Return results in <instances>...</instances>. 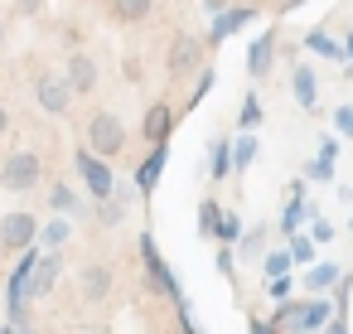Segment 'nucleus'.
<instances>
[{
  "mask_svg": "<svg viewBox=\"0 0 353 334\" xmlns=\"http://www.w3.org/2000/svg\"><path fill=\"white\" fill-rule=\"evenodd\" d=\"M339 310H334V300H324V295H305V300H285V305H276L271 310V324L285 334H319L329 320H334Z\"/></svg>",
  "mask_w": 353,
  "mask_h": 334,
  "instance_id": "f257e3e1",
  "label": "nucleus"
},
{
  "mask_svg": "<svg viewBox=\"0 0 353 334\" xmlns=\"http://www.w3.org/2000/svg\"><path fill=\"white\" fill-rule=\"evenodd\" d=\"M44 179V155L39 150H15L6 165H0V189L6 194H30Z\"/></svg>",
  "mask_w": 353,
  "mask_h": 334,
  "instance_id": "f03ea898",
  "label": "nucleus"
},
{
  "mask_svg": "<svg viewBox=\"0 0 353 334\" xmlns=\"http://www.w3.org/2000/svg\"><path fill=\"white\" fill-rule=\"evenodd\" d=\"M97 160H117L121 150H126V126H121V117L117 112H97L92 121H88V141H83Z\"/></svg>",
  "mask_w": 353,
  "mask_h": 334,
  "instance_id": "7ed1b4c3",
  "label": "nucleus"
},
{
  "mask_svg": "<svg viewBox=\"0 0 353 334\" xmlns=\"http://www.w3.org/2000/svg\"><path fill=\"white\" fill-rule=\"evenodd\" d=\"M136 252H141V266H145V281H150V291H155V295H165V300H184V291H179V276L165 266V257H160V247H155V237H150V233L136 242Z\"/></svg>",
  "mask_w": 353,
  "mask_h": 334,
  "instance_id": "20e7f679",
  "label": "nucleus"
},
{
  "mask_svg": "<svg viewBox=\"0 0 353 334\" xmlns=\"http://www.w3.org/2000/svg\"><path fill=\"white\" fill-rule=\"evenodd\" d=\"M73 170H78V179H83V189L102 204V199H112L117 194V175H112V160H97L88 146H78V155H73Z\"/></svg>",
  "mask_w": 353,
  "mask_h": 334,
  "instance_id": "39448f33",
  "label": "nucleus"
},
{
  "mask_svg": "<svg viewBox=\"0 0 353 334\" xmlns=\"http://www.w3.org/2000/svg\"><path fill=\"white\" fill-rule=\"evenodd\" d=\"M39 237V218L25 213V208H10L0 218V252H30Z\"/></svg>",
  "mask_w": 353,
  "mask_h": 334,
  "instance_id": "423d86ee",
  "label": "nucleus"
},
{
  "mask_svg": "<svg viewBox=\"0 0 353 334\" xmlns=\"http://www.w3.org/2000/svg\"><path fill=\"white\" fill-rule=\"evenodd\" d=\"M59 276H63V257L59 252H34V266H30V276H25V305L30 300H44L54 286H59Z\"/></svg>",
  "mask_w": 353,
  "mask_h": 334,
  "instance_id": "0eeeda50",
  "label": "nucleus"
},
{
  "mask_svg": "<svg viewBox=\"0 0 353 334\" xmlns=\"http://www.w3.org/2000/svg\"><path fill=\"white\" fill-rule=\"evenodd\" d=\"M165 68H170V78H189L194 68H203V39L199 35H174Z\"/></svg>",
  "mask_w": 353,
  "mask_h": 334,
  "instance_id": "6e6552de",
  "label": "nucleus"
},
{
  "mask_svg": "<svg viewBox=\"0 0 353 334\" xmlns=\"http://www.w3.org/2000/svg\"><path fill=\"white\" fill-rule=\"evenodd\" d=\"M112 286H117V271H112L107 262H88V266L78 271V300H83V305H102V300L112 295Z\"/></svg>",
  "mask_w": 353,
  "mask_h": 334,
  "instance_id": "1a4fd4ad",
  "label": "nucleus"
},
{
  "mask_svg": "<svg viewBox=\"0 0 353 334\" xmlns=\"http://www.w3.org/2000/svg\"><path fill=\"white\" fill-rule=\"evenodd\" d=\"M34 102H39L44 112L63 117V112L73 107V88H68L59 73H39V78H34Z\"/></svg>",
  "mask_w": 353,
  "mask_h": 334,
  "instance_id": "9d476101",
  "label": "nucleus"
},
{
  "mask_svg": "<svg viewBox=\"0 0 353 334\" xmlns=\"http://www.w3.org/2000/svg\"><path fill=\"white\" fill-rule=\"evenodd\" d=\"M256 15H261L256 6H228V10H218V15H213V25H208V44L232 39V35H237V30H247Z\"/></svg>",
  "mask_w": 353,
  "mask_h": 334,
  "instance_id": "9b49d317",
  "label": "nucleus"
},
{
  "mask_svg": "<svg viewBox=\"0 0 353 334\" xmlns=\"http://www.w3.org/2000/svg\"><path fill=\"white\" fill-rule=\"evenodd\" d=\"M174 107L170 102H150L145 107V117H141V136L150 141V146H170V136H174Z\"/></svg>",
  "mask_w": 353,
  "mask_h": 334,
  "instance_id": "f8f14e48",
  "label": "nucleus"
},
{
  "mask_svg": "<svg viewBox=\"0 0 353 334\" xmlns=\"http://www.w3.org/2000/svg\"><path fill=\"white\" fill-rule=\"evenodd\" d=\"M63 83H68L78 97H88V92L97 88V63H92V54L73 49V54H68V63H63Z\"/></svg>",
  "mask_w": 353,
  "mask_h": 334,
  "instance_id": "ddd939ff",
  "label": "nucleus"
},
{
  "mask_svg": "<svg viewBox=\"0 0 353 334\" xmlns=\"http://www.w3.org/2000/svg\"><path fill=\"white\" fill-rule=\"evenodd\" d=\"M276 49H281L276 30H261V35L252 39V49H247V73H252V78H266V73L276 68Z\"/></svg>",
  "mask_w": 353,
  "mask_h": 334,
  "instance_id": "4468645a",
  "label": "nucleus"
},
{
  "mask_svg": "<svg viewBox=\"0 0 353 334\" xmlns=\"http://www.w3.org/2000/svg\"><path fill=\"white\" fill-rule=\"evenodd\" d=\"M290 97H295V107H305V112L319 102V78H314L310 63H295V68H290Z\"/></svg>",
  "mask_w": 353,
  "mask_h": 334,
  "instance_id": "2eb2a0df",
  "label": "nucleus"
},
{
  "mask_svg": "<svg viewBox=\"0 0 353 334\" xmlns=\"http://www.w3.org/2000/svg\"><path fill=\"white\" fill-rule=\"evenodd\" d=\"M165 160H170V146H150V155L136 165V189H141V194H150V189L160 184V175H165Z\"/></svg>",
  "mask_w": 353,
  "mask_h": 334,
  "instance_id": "dca6fc26",
  "label": "nucleus"
},
{
  "mask_svg": "<svg viewBox=\"0 0 353 334\" xmlns=\"http://www.w3.org/2000/svg\"><path fill=\"white\" fill-rule=\"evenodd\" d=\"M339 281H343V271H339L334 262H314V266L305 271V291H310V295H324V291H334Z\"/></svg>",
  "mask_w": 353,
  "mask_h": 334,
  "instance_id": "f3484780",
  "label": "nucleus"
},
{
  "mask_svg": "<svg viewBox=\"0 0 353 334\" xmlns=\"http://www.w3.org/2000/svg\"><path fill=\"white\" fill-rule=\"evenodd\" d=\"M266 237H271V223H256V228H247V233H242V242H237V257H247V262H261V257H266Z\"/></svg>",
  "mask_w": 353,
  "mask_h": 334,
  "instance_id": "a211bd4d",
  "label": "nucleus"
},
{
  "mask_svg": "<svg viewBox=\"0 0 353 334\" xmlns=\"http://www.w3.org/2000/svg\"><path fill=\"white\" fill-rule=\"evenodd\" d=\"M150 10H155V0H112V20H121V25H141Z\"/></svg>",
  "mask_w": 353,
  "mask_h": 334,
  "instance_id": "6ab92c4d",
  "label": "nucleus"
},
{
  "mask_svg": "<svg viewBox=\"0 0 353 334\" xmlns=\"http://www.w3.org/2000/svg\"><path fill=\"white\" fill-rule=\"evenodd\" d=\"M49 208H54L59 218H73V213H88V208L78 204V194H73V184H54V189H49Z\"/></svg>",
  "mask_w": 353,
  "mask_h": 334,
  "instance_id": "aec40b11",
  "label": "nucleus"
},
{
  "mask_svg": "<svg viewBox=\"0 0 353 334\" xmlns=\"http://www.w3.org/2000/svg\"><path fill=\"white\" fill-rule=\"evenodd\" d=\"M305 218H314V204H305V199H285V208H281V233L295 237Z\"/></svg>",
  "mask_w": 353,
  "mask_h": 334,
  "instance_id": "412c9836",
  "label": "nucleus"
},
{
  "mask_svg": "<svg viewBox=\"0 0 353 334\" xmlns=\"http://www.w3.org/2000/svg\"><path fill=\"white\" fill-rule=\"evenodd\" d=\"M68 233H73V228H68V218H54V223H44V228H39L34 247H44V252H59V247L68 242Z\"/></svg>",
  "mask_w": 353,
  "mask_h": 334,
  "instance_id": "4be33fe9",
  "label": "nucleus"
},
{
  "mask_svg": "<svg viewBox=\"0 0 353 334\" xmlns=\"http://www.w3.org/2000/svg\"><path fill=\"white\" fill-rule=\"evenodd\" d=\"M305 49H310V54H319V59H334V63H343V44H334L324 30H310V35H305Z\"/></svg>",
  "mask_w": 353,
  "mask_h": 334,
  "instance_id": "5701e85b",
  "label": "nucleus"
},
{
  "mask_svg": "<svg viewBox=\"0 0 353 334\" xmlns=\"http://www.w3.org/2000/svg\"><path fill=\"white\" fill-rule=\"evenodd\" d=\"M208 175H213V179H228V175H232V141H213V150H208Z\"/></svg>",
  "mask_w": 353,
  "mask_h": 334,
  "instance_id": "b1692460",
  "label": "nucleus"
},
{
  "mask_svg": "<svg viewBox=\"0 0 353 334\" xmlns=\"http://www.w3.org/2000/svg\"><path fill=\"white\" fill-rule=\"evenodd\" d=\"M242 233H247V228H242V218H237L232 208H223V218H218V233H213V237H218L223 247H237V242H242Z\"/></svg>",
  "mask_w": 353,
  "mask_h": 334,
  "instance_id": "393cba45",
  "label": "nucleus"
},
{
  "mask_svg": "<svg viewBox=\"0 0 353 334\" xmlns=\"http://www.w3.org/2000/svg\"><path fill=\"white\" fill-rule=\"evenodd\" d=\"M92 213H97L102 228H121L126 223V204L121 199H102V204H92Z\"/></svg>",
  "mask_w": 353,
  "mask_h": 334,
  "instance_id": "a878e982",
  "label": "nucleus"
},
{
  "mask_svg": "<svg viewBox=\"0 0 353 334\" xmlns=\"http://www.w3.org/2000/svg\"><path fill=\"white\" fill-rule=\"evenodd\" d=\"M252 160H256V136H252V131H242V136L232 141V170H247Z\"/></svg>",
  "mask_w": 353,
  "mask_h": 334,
  "instance_id": "bb28decb",
  "label": "nucleus"
},
{
  "mask_svg": "<svg viewBox=\"0 0 353 334\" xmlns=\"http://www.w3.org/2000/svg\"><path fill=\"white\" fill-rule=\"evenodd\" d=\"M218 218H223V204H218V199H203V204H199V233L213 237V233H218Z\"/></svg>",
  "mask_w": 353,
  "mask_h": 334,
  "instance_id": "cd10ccee",
  "label": "nucleus"
},
{
  "mask_svg": "<svg viewBox=\"0 0 353 334\" xmlns=\"http://www.w3.org/2000/svg\"><path fill=\"white\" fill-rule=\"evenodd\" d=\"M261 271H266V281H276V276H290V252H285V247L266 252V257H261Z\"/></svg>",
  "mask_w": 353,
  "mask_h": 334,
  "instance_id": "c85d7f7f",
  "label": "nucleus"
},
{
  "mask_svg": "<svg viewBox=\"0 0 353 334\" xmlns=\"http://www.w3.org/2000/svg\"><path fill=\"white\" fill-rule=\"evenodd\" d=\"M285 252H290V262H300V266H314V237H305V233H295Z\"/></svg>",
  "mask_w": 353,
  "mask_h": 334,
  "instance_id": "c756f323",
  "label": "nucleus"
},
{
  "mask_svg": "<svg viewBox=\"0 0 353 334\" xmlns=\"http://www.w3.org/2000/svg\"><path fill=\"white\" fill-rule=\"evenodd\" d=\"M213 78H218V73H213V68L203 63V68H199V83H194V92H189V102H184L189 112H194V107H199V102H203V97L213 92Z\"/></svg>",
  "mask_w": 353,
  "mask_h": 334,
  "instance_id": "7c9ffc66",
  "label": "nucleus"
},
{
  "mask_svg": "<svg viewBox=\"0 0 353 334\" xmlns=\"http://www.w3.org/2000/svg\"><path fill=\"white\" fill-rule=\"evenodd\" d=\"M290 291H295V276H276V281H266V295H271L276 305H285Z\"/></svg>",
  "mask_w": 353,
  "mask_h": 334,
  "instance_id": "2f4dec72",
  "label": "nucleus"
},
{
  "mask_svg": "<svg viewBox=\"0 0 353 334\" xmlns=\"http://www.w3.org/2000/svg\"><path fill=\"white\" fill-rule=\"evenodd\" d=\"M334 131H339L343 141H353V107H348V102L334 107Z\"/></svg>",
  "mask_w": 353,
  "mask_h": 334,
  "instance_id": "473e14b6",
  "label": "nucleus"
},
{
  "mask_svg": "<svg viewBox=\"0 0 353 334\" xmlns=\"http://www.w3.org/2000/svg\"><path fill=\"white\" fill-rule=\"evenodd\" d=\"M256 121H261V102H256V97H247V102H242V117H237V126H242V131H252Z\"/></svg>",
  "mask_w": 353,
  "mask_h": 334,
  "instance_id": "72a5a7b5",
  "label": "nucleus"
},
{
  "mask_svg": "<svg viewBox=\"0 0 353 334\" xmlns=\"http://www.w3.org/2000/svg\"><path fill=\"white\" fill-rule=\"evenodd\" d=\"M305 175H310V179H319V184H329V179H334V160H324V155H319Z\"/></svg>",
  "mask_w": 353,
  "mask_h": 334,
  "instance_id": "f704fd0d",
  "label": "nucleus"
},
{
  "mask_svg": "<svg viewBox=\"0 0 353 334\" xmlns=\"http://www.w3.org/2000/svg\"><path fill=\"white\" fill-rule=\"evenodd\" d=\"M310 237H314V242H329V237H334V223L314 213V218H310Z\"/></svg>",
  "mask_w": 353,
  "mask_h": 334,
  "instance_id": "c9c22d12",
  "label": "nucleus"
},
{
  "mask_svg": "<svg viewBox=\"0 0 353 334\" xmlns=\"http://www.w3.org/2000/svg\"><path fill=\"white\" fill-rule=\"evenodd\" d=\"M218 271L232 276V286H237V257H232V247H218Z\"/></svg>",
  "mask_w": 353,
  "mask_h": 334,
  "instance_id": "e433bc0d",
  "label": "nucleus"
},
{
  "mask_svg": "<svg viewBox=\"0 0 353 334\" xmlns=\"http://www.w3.org/2000/svg\"><path fill=\"white\" fill-rule=\"evenodd\" d=\"M247 334H281L271 320H247Z\"/></svg>",
  "mask_w": 353,
  "mask_h": 334,
  "instance_id": "4c0bfd02",
  "label": "nucleus"
},
{
  "mask_svg": "<svg viewBox=\"0 0 353 334\" xmlns=\"http://www.w3.org/2000/svg\"><path fill=\"white\" fill-rule=\"evenodd\" d=\"M324 334H348V315H334V320L324 324Z\"/></svg>",
  "mask_w": 353,
  "mask_h": 334,
  "instance_id": "58836bf2",
  "label": "nucleus"
},
{
  "mask_svg": "<svg viewBox=\"0 0 353 334\" xmlns=\"http://www.w3.org/2000/svg\"><path fill=\"white\" fill-rule=\"evenodd\" d=\"M15 10H20V15H39V10H44V0H15Z\"/></svg>",
  "mask_w": 353,
  "mask_h": 334,
  "instance_id": "ea45409f",
  "label": "nucleus"
},
{
  "mask_svg": "<svg viewBox=\"0 0 353 334\" xmlns=\"http://www.w3.org/2000/svg\"><path fill=\"white\" fill-rule=\"evenodd\" d=\"M343 63L353 68V30H348V39H343Z\"/></svg>",
  "mask_w": 353,
  "mask_h": 334,
  "instance_id": "a19ab883",
  "label": "nucleus"
},
{
  "mask_svg": "<svg viewBox=\"0 0 353 334\" xmlns=\"http://www.w3.org/2000/svg\"><path fill=\"white\" fill-rule=\"evenodd\" d=\"M305 0H281V15H290V10H300Z\"/></svg>",
  "mask_w": 353,
  "mask_h": 334,
  "instance_id": "79ce46f5",
  "label": "nucleus"
},
{
  "mask_svg": "<svg viewBox=\"0 0 353 334\" xmlns=\"http://www.w3.org/2000/svg\"><path fill=\"white\" fill-rule=\"evenodd\" d=\"M6 131H10V112H6V107H0V136H6Z\"/></svg>",
  "mask_w": 353,
  "mask_h": 334,
  "instance_id": "37998d69",
  "label": "nucleus"
},
{
  "mask_svg": "<svg viewBox=\"0 0 353 334\" xmlns=\"http://www.w3.org/2000/svg\"><path fill=\"white\" fill-rule=\"evenodd\" d=\"M203 6H208L213 15H218V10H228V6H223V0H203Z\"/></svg>",
  "mask_w": 353,
  "mask_h": 334,
  "instance_id": "c03bdc74",
  "label": "nucleus"
},
{
  "mask_svg": "<svg viewBox=\"0 0 353 334\" xmlns=\"http://www.w3.org/2000/svg\"><path fill=\"white\" fill-rule=\"evenodd\" d=\"M15 324H20V334H34V329H30V324H25V320H15Z\"/></svg>",
  "mask_w": 353,
  "mask_h": 334,
  "instance_id": "a18cd8bd",
  "label": "nucleus"
},
{
  "mask_svg": "<svg viewBox=\"0 0 353 334\" xmlns=\"http://www.w3.org/2000/svg\"><path fill=\"white\" fill-rule=\"evenodd\" d=\"M0 49H6V20H0Z\"/></svg>",
  "mask_w": 353,
  "mask_h": 334,
  "instance_id": "49530a36",
  "label": "nucleus"
}]
</instances>
